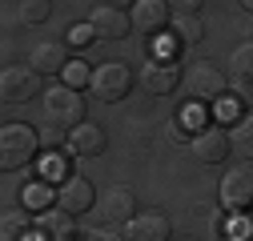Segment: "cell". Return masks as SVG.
I'll list each match as a JSON object with an SVG mask.
<instances>
[{"label": "cell", "instance_id": "6da1fadb", "mask_svg": "<svg viewBox=\"0 0 253 241\" xmlns=\"http://www.w3.org/2000/svg\"><path fill=\"white\" fill-rule=\"evenodd\" d=\"M44 117H48L52 129H69V133L77 125H84V105L77 97V88H69V84L44 88Z\"/></svg>", "mask_w": 253, "mask_h": 241}, {"label": "cell", "instance_id": "7a4b0ae2", "mask_svg": "<svg viewBox=\"0 0 253 241\" xmlns=\"http://www.w3.org/2000/svg\"><path fill=\"white\" fill-rule=\"evenodd\" d=\"M41 149V133L28 125H4L0 129V169H24Z\"/></svg>", "mask_w": 253, "mask_h": 241}, {"label": "cell", "instance_id": "3957f363", "mask_svg": "<svg viewBox=\"0 0 253 241\" xmlns=\"http://www.w3.org/2000/svg\"><path fill=\"white\" fill-rule=\"evenodd\" d=\"M181 80H185V93L193 97V101H221V97L229 93V77L221 73L213 60H193Z\"/></svg>", "mask_w": 253, "mask_h": 241}, {"label": "cell", "instance_id": "277c9868", "mask_svg": "<svg viewBox=\"0 0 253 241\" xmlns=\"http://www.w3.org/2000/svg\"><path fill=\"white\" fill-rule=\"evenodd\" d=\"M133 69L129 65H121V60H109V65H97L92 69V80H88V93L97 97V101H105V105H113V101H121L125 93L133 88Z\"/></svg>", "mask_w": 253, "mask_h": 241}, {"label": "cell", "instance_id": "5b68a950", "mask_svg": "<svg viewBox=\"0 0 253 241\" xmlns=\"http://www.w3.org/2000/svg\"><path fill=\"white\" fill-rule=\"evenodd\" d=\"M181 77H185V69H177L173 56H149L145 69L137 73V84L145 88L149 97H169L173 88L181 84Z\"/></svg>", "mask_w": 253, "mask_h": 241}, {"label": "cell", "instance_id": "8992f818", "mask_svg": "<svg viewBox=\"0 0 253 241\" xmlns=\"http://www.w3.org/2000/svg\"><path fill=\"white\" fill-rule=\"evenodd\" d=\"M0 97L8 105H24L33 97H44L41 93V77L33 73V65H8L0 73Z\"/></svg>", "mask_w": 253, "mask_h": 241}, {"label": "cell", "instance_id": "52a82bcc", "mask_svg": "<svg viewBox=\"0 0 253 241\" xmlns=\"http://www.w3.org/2000/svg\"><path fill=\"white\" fill-rule=\"evenodd\" d=\"M221 201H225V209H233V213H241V209L253 205V169L249 165H237V169H229L221 177Z\"/></svg>", "mask_w": 253, "mask_h": 241}, {"label": "cell", "instance_id": "ba28073f", "mask_svg": "<svg viewBox=\"0 0 253 241\" xmlns=\"http://www.w3.org/2000/svg\"><path fill=\"white\" fill-rule=\"evenodd\" d=\"M88 28L97 33V40H125V33L133 28V16L117 4H97L88 16Z\"/></svg>", "mask_w": 253, "mask_h": 241}, {"label": "cell", "instance_id": "9c48e42d", "mask_svg": "<svg viewBox=\"0 0 253 241\" xmlns=\"http://www.w3.org/2000/svg\"><path fill=\"white\" fill-rule=\"evenodd\" d=\"M189 145H193V157H197V161L217 165V161H225V153H229V129H221V125H201Z\"/></svg>", "mask_w": 253, "mask_h": 241}, {"label": "cell", "instance_id": "30bf717a", "mask_svg": "<svg viewBox=\"0 0 253 241\" xmlns=\"http://www.w3.org/2000/svg\"><path fill=\"white\" fill-rule=\"evenodd\" d=\"M169 217L161 213V209H145V213H137L129 225H125V241H173L169 237Z\"/></svg>", "mask_w": 253, "mask_h": 241}, {"label": "cell", "instance_id": "8fae6325", "mask_svg": "<svg viewBox=\"0 0 253 241\" xmlns=\"http://www.w3.org/2000/svg\"><path fill=\"white\" fill-rule=\"evenodd\" d=\"M28 65H33L37 77H56V73H65L73 60H69V52H65L60 40H41V44H33V52H28Z\"/></svg>", "mask_w": 253, "mask_h": 241}, {"label": "cell", "instance_id": "7c38bea8", "mask_svg": "<svg viewBox=\"0 0 253 241\" xmlns=\"http://www.w3.org/2000/svg\"><path fill=\"white\" fill-rule=\"evenodd\" d=\"M33 233H37V241H77L81 233L73 229V213H65V209H44V213L37 217V225H33Z\"/></svg>", "mask_w": 253, "mask_h": 241}, {"label": "cell", "instance_id": "4fadbf2b", "mask_svg": "<svg viewBox=\"0 0 253 241\" xmlns=\"http://www.w3.org/2000/svg\"><path fill=\"white\" fill-rule=\"evenodd\" d=\"M97 209H101L105 221H125V225H129L137 217V197H133V189L113 185V189H105V197L97 201Z\"/></svg>", "mask_w": 253, "mask_h": 241}, {"label": "cell", "instance_id": "5bb4252c", "mask_svg": "<svg viewBox=\"0 0 253 241\" xmlns=\"http://www.w3.org/2000/svg\"><path fill=\"white\" fill-rule=\"evenodd\" d=\"M173 4H165V0H137V4H133V24L141 28V33H161V28L165 24H173V12H169Z\"/></svg>", "mask_w": 253, "mask_h": 241}, {"label": "cell", "instance_id": "9a60e30c", "mask_svg": "<svg viewBox=\"0 0 253 241\" xmlns=\"http://www.w3.org/2000/svg\"><path fill=\"white\" fill-rule=\"evenodd\" d=\"M97 201V193H92V185H88V177H69L65 185L56 189V205L65 209V213H84V209Z\"/></svg>", "mask_w": 253, "mask_h": 241}, {"label": "cell", "instance_id": "2e32d148", "mask_svg": "<svg viewBox=\"0 0 253 241\" xmlns=\"http://www.w3.org/2000/svg\"><path fill=\"white\" fill-rule=\"evenodd\" d=\"M65 141H69V149H73L77 157H97V153H105V129H101V125H92V120L77 125Z\"/></svg>", "mask_w": 253, "mask_h": 241}, {"label": "cell", "instance_id": "e0dca14e", "mask_svg": "<svg viewBox=\"0 0 253 241\" xmlns=\"http://www.w3.org/2000/svg\"><path fill=\"white\" fill-rule=\"evenodd\" d=\"M229 153L245 157V165L253 161V113L237 117L233 125H229Z\"/></svg>", "mask_w": 253, "mask_h": 241}, {"label": "cell", "instance_id": "ac0fdd59", "mask_svg": "<svg viewBox=\"0 0 253 241\" xmlns=\"http://www.w3.org/2000/svg\"><path fill=\"white\" fill-rule=\"evenodd\" d=\"M0 233H4V241H24L28 233H33V217H28V209H8L4 221H0Z\"/></svg>", "mask_w": 253, "mask_h": 241}, {"label": "cell", "instance_id": "d6986e66", "mask_svg": "<svg viewBox=\"0 0 253 241\" xmlns=\"http://www.w3.org/2000/svg\"><path fill=\"white\" fill-rule=\"evenodd\" d=\"M173 37H177V44H201L205 28H201V20H197V16L177 12V16H173Z\"/></svg>", "mask_w": 253, "mask_h": 241}, {"label": "cell", "instance_id": "ffe728a7", "mask_svg": "<svg viewBox=\"0 0 253 241\" xmlns=\"http://www.w3.org/2000/svg\"><path fill=\"white\" fill-rule=\"evenodd\" d=\"M229 73H233V80H253V40H245L229 52Z\"/></svg>", "mask_w": 253, "mask_h": 241}, {"label": "cell", "instance_id": "44dd1931", "mask_svg": "<svg viewBox=\"0 0 253 241\" xmlns=\"http://www.w3.org/2000/svg\"><path fill=\"white\" fill-rule=\"evenodd\" d=\"M48 201H52V189H48V181H28L24 185V209H48Z\"/></svg>", "mask_w": 253, "mask_h": 241}, {"label": "cell", "instance_id": "7402d4cb", "mask_svg": "<svg viewBox=\"0 0 253 241\" xmlns=\"http://www.w3.org/2000/svg\"><path fill=\"white\" fill-rule=\"evenodd\" d=\"M48 12H52L48 0H24V4H16V16H20L24 24H44Z\"/></svg>", "mask_w": 253, "mask_h": 241}, {"label": "cell", "instance_id": "603a6c76", "mask_svg": "<svg viewBox=\"0 0 253 241\" xmlns=\"http://www.w3.org/2000/svg\"><path fill=\"white\" fill-rule=\"evenodd\" d=\"M41 177H44V181H60V185H65V181H69V165H65V157H60V153H48L44 165H41Z\"/></svg>", "mask_w": 253, "mask_h": 241}, {"label": "cell", "instance_id": "cb8c5ba5", "mask_svg": "<svg viewBox=\"0 0 253 241\" xmlns=\"http://www.w3.org/2000/svg\"><path fill=\"white\" fill-rule=\"evenodd\" d=\"M84 80H92V73H88L84 65H77V60H73V65L65 69V84H69V88H77V84H84Z\"/></svg>", "mask_w": 253, "mask_h": 241}, {"label": "cell", "instance_id": "d4e9b609", "mask_svg": "<svg viewBox=\"0 0 253 241\" xmlns=\"http://www.w3.org/2000/svg\"><path fill=\"white\" fill-rule=\"evenodd\" d=\"M92 40H97V33H92V28H73V37H69V44H77V48H84V44H92Z\"/></svg>", "mask_w": 253, "mask_h": 241}, {"label": "cell", "instance_id": "484cf974", "mask_svg": "<svg viewBox=\"0 0 253 241\" xmlns=\"http://www.w3.org/2000/svg\"><path fill=\"white\" fill-rule=\"evenodd\" d=\"M77 241H125V237H117V233H109V229H88V233H81Z\"/></svg>", "mask_w": 253, "mask_h": 241}, {"label": "cell", "instance_id": "4316f807", "mask_svg": "<svg viewBox=\"0 0 253 241\" xmlns=\"http://www.w3.org/2000/svg\"><path fill=\"white\" fill-rule=\"evenodd\" d=\"M185 137L193 141V133H189V129L181 125V120H173V125H169V141H173V145H185Z\"/></svg>", "mask_w": 253, "mask_h": 241}, {"label": "cell", "instance_id": "83f0119b", "mask_svg": "<svg viewBox=\"0 0 253 241\" xmlns=\"http://www.w3.org/2000/svg\"><path fill=\"white\" fill-rule=\"evenodd\" d=\"M56 141H60V129H44V133H41V145H48V149H52Z\"/></svg>", "mask_w": 253, "mask_h": 241}, {"label": "cell", "instance_id": "f1b7e54d", "mask_svg": "<svg viewBox=\"0 0 253 241\" xmlns=\"http://www.w3.org/2000/svg\"><path fill=\"white\" fill-rule=\"evenodd\" d=\"M241 8H245V12H253V0H245V4H241Z\"/></svg>", "mask_w": 253, "mask_h": 241}, {"label": "cell", "instance_id": "f546056e", "mask_svg": "<svg viewBox=\"0 0 253 241\" xmlns=\"http://www.w3.org/2000/svg\"><path fill=\"white\" fill-rule=\"evenodd\" d=\"M185 241H189V237H185Z\"/></svg>", "mask_w": 253, "mask_h": 241}]
</instances>
